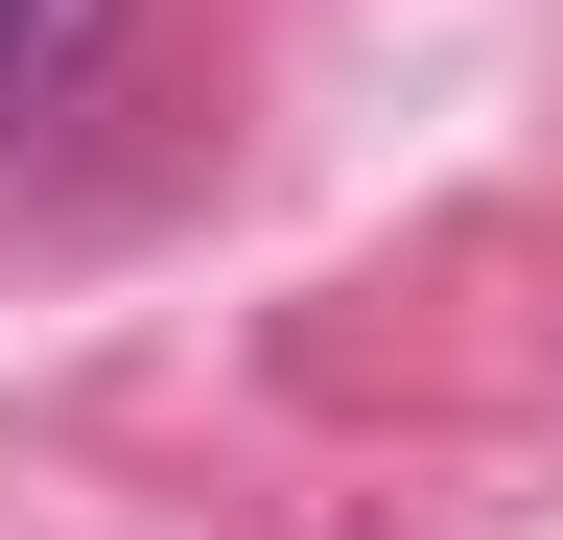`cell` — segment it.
Returning a JSON list of instances; mask_svg holds the SVG:
<instances>
[{
  "instance_id": "obj_1",
  "label": "cell",
  "mask_w": 563,
  "mask_h": 540,
  "mask_svg": "<svg viewBox=\"0 0 563 540\" xmlns=\"http://www.w3.org/2000/svg\"><path fill=\"white\" fill-rule=\"evenodd\" d=\"M95 47H118V0H0V118H47Z\"/></svg>"
}]
</instances>
